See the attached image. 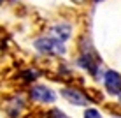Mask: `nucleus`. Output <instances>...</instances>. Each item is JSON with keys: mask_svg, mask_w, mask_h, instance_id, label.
<instances>
[{"mask_svg": "<svg viewBox=\"0 0 121 118\" xmlns=\"http://www.w3.org/2000/svg\"><path fill=\"white\" fill-rule=\"evenodd\" d=\"M5 111H7V115L12 116V118H16V116H19V113H21V109L25 108V102H23V99H19V97H11L9 100L5 102Z\"/></svg>", "mask_w": 121, "mask_h": 118, "instance_id": "obj_5", "label": "nucleus"}, {"mask_svg": "<svg viewBox=\"0 0 121 118\" xmlns=\"http://www.w3.org/2000/svg\"><path fill=\"white\" fill-rule=\"evenodd\" d=\"M30 97L33 100H37V102H55L56 100L55 92H53L51 88H48V86H42V85L33 86L30 90Z\"/></svg>", "mask_w": 121, "mask_h": 118, "instance_id": "obj_3", "label": "nucleus"}, {"mask_svg": "<svg viewBox=\"0 0 121 118\" xmlns=\"http://www.w3.org/2000/svg\"><path fill=\"white\" fill-rule=\"evenodd\" d=\"M84 118H102V115L97 111V109H93V108H88L84 111Z\"/></svg>", "mask_w": 121, "mask_h": 118, "instance_id": "obj_9", "label": "nucleus"}, {"mask_svg": "<svg viewBox=\"0 0 121 118\" xmlns=\"http://www.w3.org/2000/svg\"><path fill=\"white\" fill-rule=\"evenodd\" d=\"M0 4H2V0H0Z\"/></svg>", "mask_w": 121, "mask_h": 118, "instance_id": "obj_11", "label": "nucleus"}, {"mask_svg": "<svg viewBox=\"0 0 121 118\" xmlns=\"http://www.w3.org/2000/svg\"><path fill=\"white\" fill-rule=\"evenodd\" d=\"M35 48L42 53H49V55H63L65 48L63 42L58 39H51V37H42V39L35 41Z\"/></svg>", "mask_w": 121, "mask_h": 118, "instance_id": "obj_1", "label": "nucleus"}, {"mask_svg": "<svg viewBox=\"0 0 121 118\" xmlns=\"http://www.w3.org/2000/svg\"><path fill=\"white\" fill-rule=\"evenodd\" d=\"M46 118H67V115L63 111H60V109H51V111H48Z\"/></svg>", "mask_w": 121, "mask_h": 118, "instance_id": "obj_8", "label": "nucleus"}, {"mask_svg": "<svg viewBox=\"0 0 121 118\" xmlns=\"http://www.w3.org/2000/svg\"><path fill=\"white\" fill-rule=\"evenodd\" d=\"M104 85H105L107 92L112 95H119L121 94V74L116 71H107L104 76Z\"/></svg>", "mask_w": 121, "mask_h": 118, "instance_id": "obj_2", "label": "nucleus"}, {"mask_svg": "<svg viewBox=\"0 0 121 118\" xmlns=\"http://www.w3.org/2000/svg\"><path fill=\"white\" fill-rule=\"evenodd\" d=\"M61 95H63L70 104H76V106H86V104L90 102L88 97L84 94H81L79 90H76V88H63V90H61Z\"/></svg>", "mask_w": 121, "mask_h": 118, "instance_id": "obj_4", "label": "nucleus"}, {"mask_svg": "<svg viewBox=\"0 0 121 118\" xmlns=\"http://www.w3.org/2000/svg\"><path fill=\"white\" fill-rule=\"evenodd\" d=\"M21 76H23V79H26V81H32V79H35L37 76H39V72H37V71H25Z\"/></svg>", "mask_w": 121, "mask_h": 118, "instance_id": "obj_10", "label": "nucleus"}, {"mask_svg": "<svg viewBox=\"0 0 121 118\" xmlns=\"http://www.w3.org/2000/svg\"><path fill=\"white\" fill-rule=\"evenodd\" d=\"M55 33H56V39L58 41H67L70 37V33H72V28H70V25H58V27H55Z\"/></svg>", "mask_w": 121, "mask_h": 118, "instance_id": "obj_7", "label": "nucleus"}, {"mask_svg": "<svg viewBox=\"0 0 121 118\" xmlns=\"http://www.w3.org/2000/svg\"><path fill=\"white\" fill-rule=\"evenodd\" d=\"M79 65L84 67L86 71H90L95 78H98V62H95V58L91 57V55H88V53L81 55V58H79Z\"/></svg>", "mask_w": 121, "mask_h": 118, "instance_id": "obj_6", "label": "nucleus"}]
</instances>
